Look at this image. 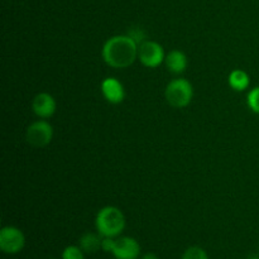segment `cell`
Instances as JSON below:
<instances>
[{"mask_svg": "<svg viewBox=\"0 0 259 259\" xmlns=\"http://www.w3.org/2000/svg\"><path fill=\"white\" fill-rule=\"evenodd\" d=\"M104 62L113 68H126L138 58V43L128 34L109 38L101 50Z\"/></svg>", "mask_w": 259, "mask_h": 259, "instance_id": "obj_1", "label": "cell"}, {"mask_svg": "<svg viewBox=\"0 0 259 259\" xmlns=\"http://www.w3.org/2000/svg\"><path fill=\"white\" fill-rule=\"evenodd\" d=\"M95 227L101 237L118 238L125 229V217L115 206H105L99 210L95 219Z\"/></svg>", "mask_w": 259, "mask_h": 259, "instance_id": "obj_2", "label": "cell"}, {"mask_svg": "<svg viewBox=\"0 0 259 259\" xmlns=\"http://www.w3.org/2000/svg\"><path fill=\"white\" fill-rule=\"evenodd\" d=\"M164 95H166L167 103L174 108H186L194 98V88L186 78H175L168 82Z\"/></svg>", "mask_w": 259, "mask_h": 259, "instance_id": "obj_3", "label": "cell"}, {"mask_svg": "<svg viewBox=\"0 0 259 259\" xmlns=\"http://www.w3.org/2000/svg\"><path fill=\"white\" fill-rule=\"evenodd\" d=\"M25 247V235L19 228L8 227L0 230V249L5 254H18Z\"/></svg>", "mask_w": 259, "mask_h": 259, "instance_id": "obj_4", "label": "cell"}, {"mask_svg": "<svg viewBox=\"0 0 259 259\" xmlns=\"http://www.w3.org/2000/svg\"><path fill=\"white\" fill-rule=\"evenodd\" d=\"M25 138L28 143L35 148L48 146L53 138V126L45 119L34 121L27 128Z\"/></svg>", "mask_w": 259, "mask_h": 259, "instance_id": "obj_5", "label": "cell"}, {"mask_svg": "<svg viewBox=\"0 0 259 259\" xmlns=\"http://www.w3.org/2000/svg\"><path fill=\"white\" fill-rule=\"evenodd\" d=\"M164 50L154 40H144L138 46V60L148 68H156L164 62Z\"/></svg>", "mask_w": 259, "mask_h": 259, "instance_id": "obj_6", "label": "cell"}, {"mask_svg": "<svg viewBox=\"0 0 259 259\" xmlns=\"http://www.w3.org/2000/svg\"><path fill=\"white\" fill-rule=\"evenodd\" d=\"M111 254L115 259H139L141 244L132 237H118Z\"/></svg>", "mask_w": 259, "mask_h": 259, "instance_id": "obj_7", "label": "cell"}, {"mask_svg": "<svg viewBox=\"0 0 259 259\" xmlns=\"http://www.w3.org/2000/svg\"><path fill=\"white\" fill-rule=\"evenodd\" d=\"M33 113L40 119H48L56 113L57 104L55 98L48 93H40L34 96L32 101Z\"/></svg>", "mask_w": 259, "mask_h": 259, "instance_id": "obj_8", "label": "cell"}, {"mask_svg": "<svg viewBox=\"0 0 259 259\" xmlns=\"http://www.w3.org/2000/svg\"><path fill=\"white\" fill-rule=\"evenodd\" d=\"M101 93L105 100L110 104H120L125 98L123 83L114 77H106L101 82Z\"/></svg>", "mask_w": 259, "mask_h": 259, "instance_id": "obj_9", "label": "cell"}, {"mask_svg": "<svg viewBox=\"0 0 259 259\" xmlns=\"http://www.w3.org/2000/svg\"><path fill=\"white\" fill-rule=\"evenodd\" d=\"M164 63L169 72L180 75V73L185 72V70L187 68V57L182 51L174 50L166 56Z\"/></svg>", "mask_w": 259, "mask_h": 259, "instance_id": "obj_10", "label": "cell"}, {"mask_svg": "<svg viewBox=\"0 0 259 259\" xmlns=\"http://www.w3.org/2000/svg\"><path fill=\"white\" fill-rule=\"evenodd\" d=\"M103 237L99 233H85L78 240V245L85 253H96L101 249Z\"/></svg>", "mask_w": 259, "mask_h": 259, "instance_id": "obj_11", "label": "cell"}, {"mask_svg": "<svg viewBox=\"0 0 259 259\" xmlns=\"http://www.w3.org/2000/svg\"><path fill=\"white\" fill-rule=\"evenodd\" d=\"M228 82L229 86L235 91H244L249 88L250 85V78L245 71L243 70H234L229 73V77H228Z\"/></svg>", "mask_w": 259, "mask_h": 259, "instance_id": "obj_12", "label": "cell"}, {"mask_svg": "<svg viewBox=\"0 0 259 259\" xmlns=\"http://www.w3.org/2000/svg\"><path fill=\"white\" fill-rule=\"evenodd\" d=\"M181 259H209V255H207L206 250L202 249L201 247L194 245L185 250Z\"/></svg>", "mask_w": 259, "mask_h": 259, "instance_id": "obj_13", "label": "cell"}, {"mask_svg": "<svg viewBox=\"0 0 259 259\" xmlns=\"http://www.w3.org/2000/svg\"><path fill=\"white\" fill-rule=\"evenodd\" d=\"M61 259H85V252L80 245H68L63 249Z\"/></svg>", "mask_w": 259, "mask_h": 259, "instance_id": "obj_14", "label": "cell"}, {"mask_svg": "<svg viewBox=\"0 0 259 259\" xmlns=\"http://www.w3.org/2000/svg\"><path fill=\"white\" fill-rule=\"evenodd\" d=\"M247 104L253 113L259 114V86H255L248 93Z\"/></svg>", "mask_w": 259, "mask_h": 259, "instance_id": "obj_15", "label": "cell"}, {"mask_svg": "<svg viewBox=\"0 0 259 259\" xmlns=\"http://www.w3.org/2000/svg\"><path fill=\"white\" fill-rule=\"evenodd\" d=\"M128 35H131V37L138 43V46L146 40V33H144L141 28H133V29L128 33Z\"/></svg>", "mask_w": 259, "mask_h": 259, "instance_id": "obj_16", "label": "cell"}, {"mask_svg": "<svg viewBox=\"0 0 259 259\" xmlns=\"http://www.w3.org/2000/svg\"><path fill=\"white\" fill-rule=\"evenodd\" d=\"M115 239L116 238H108L103 237V242H101V249L106 253H111L114 249V245H115Z\"/></svg>", "mask_w": 259, "mask_h": 259, "instance_id": "obj_17", "label": "cell"}, {"mask_svg": "<svg viewBox=\"0 0 259 259\" xmlns=\"http://www.w3.org/2000/svg\"><path fill=\"white\" fill-rule=\"evenodd\" d=\"M139 259H159L158 255L154 254V253H146V254L141 255Z\"/></svg>", "mask_w": 259, "mask_h": 259, "instance_id": "obj_18", "label": "cell"}, {"mask_svg": "<svg viewBox=\"0 0 259 259\" xmlns=\"http://www.w3.org/2000/svg\"><path fill=\"white\" fill-rule=\"evenodd\" d=\"M248 259H259V255H253V257H249Z\"/></svg>", "mask_w": 259, "mask_h": 259, "instance_id": "obj_19", "label": "cell"}]
</instances>
